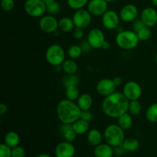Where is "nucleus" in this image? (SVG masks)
Listing matches in <instances>:
<instances>
[{
    "mask_svg": "<svg viewBox=\"0 0 157 157\" xmlns=\"http://www.w3.org/2000/svg\"><path fill=\"white\" fill-rule=\"evenodd\" d=\"M130 101L123 93L114 92L105 97L101 104V109L108 117L117 119L124 113L128 112Z\"/></svg>",
    "mask_w": 157,
    "mask_h": 157,
    "instance_id": "nucleus-1",
    "label": "nucleus"
},
{
    "mask_svg": "<svg viewBox=\"0 0 157 157\" xmlns=\"http://www.w3.org/2000/svg\"><path fill=\"white\" fill-rule=\"evenodd\" d=\"M56 111L61 124H72L81 118L82 110L75 101L64 99L58 104Z\"/></svg>",
    "mask_w": 157,
    "mask_h": 157,
    "instance_id": "nucleus-2",
    "label": "nucleus"
},
{
    "mask_svg": "<svg viewBox=\"0 0 157 157\" xmlns=\"http://www.w3.org/2000/svg\"><path fill=\"white\" fill-rule=\"evenodd\" d=\"M104 137L106 143L111 147H119L125 140L124 130L118 124H110L104 130Z\"/></svg>",
    "mask_w": 157,
    "mask_h": 157,
    "instance_id": "nucleus-3",
    "label": "nucleus"
},
{
    "mask_svg": "<svg viewBox=\"0 0 157 157\" xmlns=\"http://www.w3.org/2000/svg\"><path fill=\"white\" fill-rule=\"evenodd\" d=\"M116 43L123 50H133L139 44L137 34L134 31L123 30L116 36Z\"/></svg>",
    "mask_w": 157,
    "mask_h": 157,
    "instance_id": "nucleus-4",
    "label": "nucleus"
},
{
    "mask_svg": "<svg viewBox=\"0 0 157 157\" xmlns=\"http://www.w3.org/2000/svg\"><path fill=\"white\" fill-rule=\"evenodd\" d=\"M45 59L52 66H60L65 61V52L59 44H52L45 52Z\"/></svg>",
    "mask_w": 157,
    "mask_h": 157,
    "instance_id": "nucleus-5",
    "label": "nucleus"
},
{
    "mask_svg": "<svg viewBox=\"0 0 157 157\" xmlns=\"http://www.w3.org/2000/svg\"><path fill=\"white\" fill-rule=\"evenodd\" d=\"M24 9L29 16L33 18L42 17L46 12V5L42 0H26Z\"/></svg>",
    "mask_w": 157,
    "mask_h": 157,
    "instance_id": "nucleus-6",
    "label": "nucleus"
},
{
    "mask_svg": "<svg viewBox=\"0 0 157 157\" xmlns=\"http://www.w3.org/2000/svg\"><path fill=\"white\" fill-rule=\"evenodd\" d=\"M75 28L80 29H86L90 25L92 20V15L88 12V10L82 9L76 10L72 16Z\"/></svg>",
    "mask_w": 157,
    "mask_h": 157,
    "instance_id": "nucleus-7",
    "label": "nucleus"
},
{
    "mask_svg": "<svg viewBox=\"0 0 157 157\" xmlns=\"http://www.w3.org/2000/svg\"><path fill=\"white\" fill-rule=\"evenodd\" d=\"M123 94L130 101L139 100L142 95V88L137 82L130 81L124 85Z\"/></svg>",
    "mask_w": 157,
    "mask_h": 157,
    "instance_id": "nucleus-8",
    "label": "nucleus"
},
{
    "mask_svg": "<svg viewBox=\"0 0 157 157\" xmlns=\"http://www.w3.org/2000/svg\"><path fill=\"white\" fill-rule=\"evenodd\" d=\"M120 18L119 14L117 13L114 10H107L101 16V21L103 26L107 30H114L119 26Z\"/></svg>",
    "mask_w": 157,
    "mask_h": 157,
    "instance_id": "nucleus-9",
    "label": "nucleus"
},
{
    "mask_svg": "<svg viewBox=\"0 0 157 157\" xmlns=\"http://www.w3.org/2000/svg\"><path fill=\"white\" fill-rule=\"evenodd\" d=\"M39 28L45 33H53L58 29V21L54 15H44L39 21Z\"/></svg>",
    "mask_w": 157,
    "mask_h": 157,
    "instance_id": "nucleus-10",
    "label": "nucleus"
},
{
    "mask_svg": "<svg viewBox=\"0 0 157 157\" xmlns=\"http://www.w3.org/2000/svg\"><path fill=\"white\" fill-rule=\"evenodd\" d=\"M87 8L94 16H102L108 10V2L105 0H90Z\"/></svg>",
    "mask_w": 157,
    "mask_h": 157,
    "instance_id": "nucleus-11",
    "label": "nucleus"
},
{
    "mask_svg": "<svg viewBox=\"0 0 157 157\" xmlns=\"http://www.w3.org/2000/svg\"><path fill=\"white\" fill-rule=\"evenodd\" d=\"M117 86L113 82V79L103 78L100 80L96 85V90L99 94L104 97L109 96L116 92Z\"/></svg>",
    "mask_w": 157,
    "mask_h": 157,
    "instance_id": "nucleus-12",
    "label": "nucleus"
},
{
    "mask_svg": "<svg viewBox=\"0 0 157 157\" xmlns=\"http://www.w3.org/2000/svg\"><path fill=\"white\" fill-rule=\"evenodd\" d=\"M137 7L133 4H127L121 8L120 11V18L124 22H133L138 16Z\"/></svg>",
    "mask_w": 157,
    "mask_h": 157,
    "instance_id": "nucleus-13",
    "label": "nucleus"
},
{
    "mask_svg": "<svg viewBox=\"0 0 157 157\" xmlns=\"http://www.w3.org/2000/svg\"><path fill=\"white\" fill-rule=\"evenodd\" d=\"M87 40L93 48H101L105 40L104 34L101 29H93L88 32Z\"/></svg>",
    "mask_w": 157,
    "mask_h": 157,
    "instance_id": "nucleus-14",
    "label": "nucleus"
},
{
    "mask_svg": "<svg viewBox=\"0 0 157 157\" xmlns=\"http://www.w3.org/2000/svg\"><path fill=\"white\" fill-rule=\"evenodd\" d=\"M55 153L56 157H74L75 147L72 143L64 140L56 146Z\"/></svg>",
    "mask_w": 157,
    "mask_h": 157,
    "instance_id": "nucleus-15",
    "label": "nucleus"
},
{
    "mask_svg": "<svg viewBox=\"0 0 157 157\" xmlns=\"http://www.w3.org/2000/svg\"><path fill=\"white\" fill-rule=\"evenodd\" d=\"M140 19L146 26L151 28L157 24V12L152 7H147L141 12Z\"/></svg>",
    "mask_w": 157,
    "mask_h": 157,
    "instance_id": "nucleus-16",
    "label": "nucleus"
},
{
    "mask_svg": "<svg viewBox=\"0 0 157 157\" xmlns=\"http://www.w3.org/2000/svg\"><path fill=\"white\" fill-rule=\"evenodd\" d=\"M59 133L64 140L67 142H74L77 137V133L73 130L72 124H62L59 127Z\"/></svg>",
    "mask_w": 157,
    "mask_h": 157,
    "instance_id": "nucleus-17",
    "label": "nucleus"
},
{
    "mask_svg": "<svg viewBox=\"0 0 157 157\" xmlns=\"http://www.w3.org/2000/svg\"><path fill=\"white\" fill-rule=\"evenodd\" d=\"M95 157H113V147L109 145L108 144H101L95 147L94 151Z\"/></svg>",
    "mask_w": 157,
    "mask_h": 157,
    "instance_id": "nucleus-18",
    "label": "nucleus"
},
{
    "mask_svg": "<svg viewBox=\"0 0 157 157\" xmlns=\"http://www.w3.org/2000/svg\"><path fill=\"white\" fill-rule=\"evenodd\" d=\"M87 140L90 145L93 146V147H97L102 142V133L97 129H92L88 131Z\"/></svg>",
    "mask_w": 157,
    "mask_h": 157,
    "instance_id": "nucleus-19",
    "label": "nucleus"
},
{
    "mask_svg": "<svg viewBox=\"0 0 157 157\" xmlns=\"http://www.w3.org/2000/svg\"><path fill=\"white\" fill-rule=\"evenodd\" d=\"M77 101V104L81 110H90L93 105V98L89 94H82Z\"/></svg>",
    "mask_w": 157,
    "mask_h": 157,
    "instance_id": "nucleus-20",
    "label": "nucleus"
},
{
    "mask_svg": "<svg viewBox=\"0 0 157 157\" xmlns=\"http://www.w3.org/2000/svg\"><path fill=\"white\" fill-rule=\"evenodd\" d=\"M72 127L77 135H83L89 131L90 125H89V122L80 118L74 124H72Z\"/></svg>",
    "mask_w": 157,
    "mask_h": 157,
    "instance_id": "nucleus-21",
    "label": "nucleus"
},
{
    "mask_svg": "<svg viewBox=\"0 0 157 157\" xmlns=\"http://www.w3.org/2000/svg\"><path fill=\"white\" fill-rule=\"evenodd\" d=\"M117 124L123 129V130H129L132 127L133 124V117L130 113H124L121 117L117 118Z\"/></svg>",
    "mask_w": 157,
    "mask_h": 157,
    "instance_id": "nucleus-22",
    "label": "nucleus"
},
{
    "mask_svg": "<svg viewBox=\"0 0 157 157\" xmlns=\"http://www.w3.org/2000/svg\"><path fill=\"white\" fill-rule=\"evenodd\" d=\"M75 27L72 18L63 17L58 21V29L63 32H70L74 30Z\"/></svg>",
    "mask_w": 157,
    "mask_h": 157,
    "instance_id": "nucleus-23",
    "label": "nucleus"
},
{
    "mask_svg": "<svg viewBox=\"0 0 157 157\" xmlns=\"http://www.w3.org/2000/svg\"><path fill=\"white\" fill-rule=\"evenodd\" d=\"M20 142V137L17 133L14 131H9L5 135L4 143L11 148L18 146Z\"/></svg>",
    "mask_w": 157,
    "mask_h": 157,
    "instance_id": "nucleus-24",
    "label": "nucleus"
},
{
    "mask_svg": "<svg viewBox=\"0 0 157 157\" xmlns=\"http://www.w3.org/2000/svg\"><path fill=\"white\" fill-rule=\"evenodd\" d=\"M122 147H124L126 152H134L139 149L140 142L136 138H127V139L124 140V143L122 144Z\"/></svg>",
    "mask_w": 157,
    "mask_h": 157,
    "instance_id": "nucleus-25",
    "label": "nucleus"
},
{
    "mask_svg": "<svg viewBox=\"0 0 157 157\" xmlns=\"http://www.w3.org/2000/svg\"><path fill=\"white\" fill-rule=\"evenodd\" d=\"M61 68L67 75H75L78 71V64L74 61V59H67L61 64Z\"/></svg>",
    "mask_w": 157,
    "mask_h": 157,
    "instance_id": "nucleus-26",
    "label": "nucleus"
},
{
    "mask_svg": "<svg viewBox=\"0 0 157 157\" xmlns=\"http://www.w3.org/2000/svg\"><path fill=\"white\" fill-rule=\"evenodd\" d=\"M65 96L66 99L75 101L78 99L80 97L79 90L77 85H70L65 87Z\"/></svg>",
    "mask_w": 157,
    "mask_h": 157,
    "instance_id": "nucleus-27",
    "label": "nucleus"
},
{
    "mask_svg": "<svg viewBox=\"0 0 157 157\" xmlns=\"http://www.w3.org/2000/svg\"><path fill=\"white\" fill-rule=\"evenodd\" d=\"M146 117L150 123H157V103L151 104L146 111Z\"/></svg>",
    "mask_w": 157,
    "mask_h": 157,
    "instance_id": "nucleus-28",
    "label": "nucleus"
},
{
    "mask_svg": "<svg viewBox=\"0 0 157 157\" xmlns=\"http://www.w3.org/2000/svg\"><path fill=\"white\" fill-rule=\"evenodd\" d=\"M142 110V105L140 102L139 100H135V101H130L129 103L128 112L132 116H136L140 114Z\"/></svg>",
    "mask_w": 157,
    "mask_h": 157,
    "instance_id": "nucleus-29",
    "label": "nucleus"
},
{
    "mask_svg": "<svg viewBox=\"0 0 157 157\" xmlns=\"http://www.w3.org/2000/svg\"><path fill=\"white\" fill-rule=\"evenodd\" d=\"M90 0H67V5L74 10H79L84 9L87 6Z\"/></svg>",
    "mask_w": 157,
    "mask_h": 157,
    "instance_id": "nucleus-30",
    "label": "nucleus"
},
{
    "mask_svg": "<svg viewBox=\"0 0 157 157\" xmlns=\"http://www.w3.org/2000/svg\"><path fill=\"white\" fill-rule=\"evenodd\" d=\"M83 52L81 46L77 45V44H72L68 48L67 50V55L71 59H77L82 55Z\"/></svg>",
    "mask_w": 157,
    "mask_h": 157,
    "instance_id": "nucleus-31",
    "label": "nucleus"
},
{
    "mask_svg": "<svg viewBox=\"0 0 157 157\" xmlns=\"http://www.w3.org/2000/svg\"><path fill=\"white\" fill-rule=\"evenodd\" d=\"M136 34H137L138 38H139L140 41H148L152 36L151 30H150V28L147 27V26H145V27L141 29L140 31H138V32H136Z\"/></svg>",
    "mask_w": 157,
    "mask_h": 157,
    "instance_id": "nucleus-32",
    "label": "nucleus"
},
{
    "mask_svg": "<svg viewBox=\"0 0 157 157\" xmlns=\"http://www.w3.org/2000/svg\"><path fill=\"white\" fill-rule=\"evenodd\" d=\"M61 5L58 2L55 1L52 4H49L48 6H46V12L49 14V15H57L61 11Z\"/></svg>",
    "mask_w": 157,
    "mask_h": 157,
    "instance_id": "nucleus-33",
    "label": "nucleus"
},
{
    "mask_svg": "<svg viewBox=\"0 0 157 157\" xmlns=\"http://www.w3.org/2000/svg\"><path fill=\"white\" fill-rule=\"evenodd\" d=\"M63 83H64V85L65 87L70 85L78 86V83H79V80H78V78L75 75H67V76L64 78Z\"/></svg>",
    "mask_w": 157,
    "mask_h": 157,
    "instance_id": "nucleus-34",
    "label": "nucleus"
},
{
    "mask_svg": "<svg viewBox=\"0 0 157 157\" xmlns=\"http://www.w3.org/2000/svg\"><path fill=\"white\" fill-rule=\"evenodd\" d=\"M15 7L14 0H1V8L5 12H10Z\"/></svg>",
    "mask_w": 157,
    "mask_h": 157,
    "instance_id": "nucleus-35",
    "label": "nucleus"
},
{
    "mask_svg": "<svg viewBox=\"0 0 157 157\" xmlns=\"http://www.w3.org/2000/svg\"><path fill=\"white\" fill-rule=\"evenodd\" d=\"M0 157H12V148L5 143L0 144Z\"/></svg>",
    "mask_w": 157,
    "mask_h": 157,
    "instance_id": "nucleus-36",
    "label": "nucleus"
},
{
    "mask_svg": "<svg viewBox=\"0 0 157 157\" xmlns=\"http://www.w3.org/2000/svg\"><path fill=\"white\" fill-rule=\"evenodd\" d=\"M25 150L22 147L17 146L12 148V157H25Z\"/></svg>",
    "mask_w": 157,
    "mask_h": 157,
    "instance_id": "nucleus-37",
    "label": "nucleus"
},
{
    "mask_svg": "<svg viewBox=\"0 0 157 157\" xmlns=\"http://www.w3.org/2000/svg\"><path fill=\"white\" fill-rule=\"evenodd\" d=\"M93 113L90 111V110H82L81 112V119L84 120V121H87V122H90L93 120Z\"/></svg>",
    "mask_w": 157,
    "mask_h": 157,
    "instance_id": "nucleus-38",
    "label": "nucleus"
},
{
    "mask_svg": "<svg viewBox=\"0 0 157 157\" xmlns=\"http://www.w3.org/2000/svg\"><path fill=\"white\" fill-rule=\"evenodd\" d=\"M145 26L146 25L141 19H136L134 21H133V29L135 32H137L138 31H140L141 29L145 27Z\"/></svg>",
    "mask_w": 157,
    "mask_h": 157,
    "instance_id": "nucleus-39",
    "label": "nucleus"
},
{
    "mask_svg": "<svg viewBox=\"0 0 157 157\" xmlns=\"http://www.w3.org/2000/svg\"><path fill=\"white\" fill-rule=\"evenodd\" d=\"M84 29H80V28H75L73 30V36L74 38H76V39L79 40L84 37Z\"/></svg>",
    "mask_w": 157,
    "mask_h": 157,
    "instance_id": "nucleus-40",
    "label": "nucleus"
},
{
    "mask_svg": "<svg viewBox=\"0 0 157 157\" xmlns=\"http://www.w3.org/2000/svg\"><path fill=\"white\" fill-rule=\"evenodd\" d=\"M126 153V150H124V147H122V145L119 146V147H113V155L114 156L120 157L124 154Z\"/></svg>",
    "mask_w": 157,
    "mask_h": 157,
    "instance_id": "nucleus-41",
    "label": "nucleus"
},
{
    "mask_svg": "<svg viewBox=\"0 0 157 157\" xmlns=\"http://www.w3.org/2000/svg\"><path fill=\"white\" fill-rule=\"evenodd\" d=\"M80 46H81V49H82V52H85V53H88L93 48L92 46L90 44V43L87 41H87H84V42L81 43V44Z\"/></svg>",
    "mask_w": 157,
    "mask_h": 157,
    "instance_id": "nucleus-42",
    "label": "nucleus"
},
{
    "mask_svg": "<svg viewBox=\"0 0 157 157\" xmlns=\"http://www.w3.org/2000/svg\"><path fill=\"white\" fill-rule=\"evenodd\" d=\"M8 110V107L6 104L4 103H2L1 105H0V115H4L5 113L7 112Z\"/></svg>",
    "mask_w": 157,
    "mask_h": 157,
    "instance_id": "nucleus-43",
    "label": "nucleus"
},
{
    "mask_svg": "<svg viewBox=\"0 0 157 157\" xmlns=\"http://www.w3.org/2000/svg\"><path fill=\"white\" fill-rule=\"evenodd\" d=\"M113 82H114V84H116L117 87H118V86H121V84H123V79L119 76L115 77V78L113 79Z\"/></svg>",
    "mask_w": 157,
    "mask_h": 157,
    "instance_id": "nucleus-44",
    "label": "nucleus"
},
{
    "mask_svg": "<svg viewBox=\"0 0 157 157\" xmlns=\"http://www.w3.org/2000/svg\"><path fill=\"white\" fill-rule=\"evenodd\" d=\"M110 43H109V41H105L104 42V44H103V45H102V47H101V48L104 49V50H107V49L110 48Z\"/></svg>",
    "mask_w": 157,
    "mask_h": 157,
    "instance_id": "nucleus-45",
    "label": "nucleus"
},
{
    "mask_svg": "<svg viewBox=\"0 0 157 157\" xmlns=\"http://www.w3.org/2000/svg\"><path fill=\"white\" fill-rule=\"evenodd\" d=\"M43 2H44V4L46 5V6H48V5L49 4H52V3H53L54 2H55L56 0H42Z\"/></svg>",
    "mask_w": 157,
    "mask_h": 157,
    "instance_id": "nucleus-46",
    "label": "nucleus"
},
{
    "mask_svg": "<svg viewBox=\"0 0 157 157\" xmlns=\"http://www.w3.org/2000/svg\"><path fill=\"white\" fill-rule=\"evenodd\" d=\"M36 157H52L48 153H41V154H38Z\"/></svg>",
    "mask_w": 157,
    "mask_h": 157,
    "instance_id": "nucleus-47",
    "label": "nucleus"
},
{
    "mask_svg": "<svg viewBox=\"0 0 157 157\" xmlns=\"http://www.w3.org/2000/svg\"><path fill=\"white\" fill-rule=\"evenodd\" d=\"M151 2L153 6H156L157 7V0H151Z\"/></svg>",
    "mask_w": 157,
    "mask_h": 157,
    "instance_id": "nucleus-48",
    "label": "nucleus"
},
{
    "mask_svg": "<svg viewBox=\"0 0 157 157\" xmlns=\"http://www.w3.org/2000/svg\"><path fill=\"white\" fill-rule=\"evenodd\" d=\"M105 1H107V2H114L116 0H105Z\"/></svg>",
    "mask_w": 157,
    "mask_h": 157,
    "instance_id": "nucleus-49",
    "label": "nucleus"
},
{
    "mask_svg": "<svg viewBox=\"0 0 157 157\" xmlns=\"http://www.w3.org/2000/svg\"><path fill=\"white\" fill-rule=\"evenodd\" d=\"M156 64H157V53H156Z\"/></svg>",
    "mask_w": 157,
    "mask_h": 157,
    "instance_id": "nucleus-50",
    "label": "nucleus"
}]
</instances>
